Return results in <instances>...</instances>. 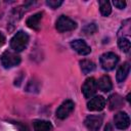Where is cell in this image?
I'll use <instances>...</instances> for the list:
<instances>
[{
	"mask_svg": "<svg viewBox=\"0 0 131 131\" xmlns=\"http://www.w3.org/2000/svg\"><path fill=\"white\" fill-rule=\"evenodd\" d=\"M29 43V35L24 31H18L10 40V46L15 52H20L26 49Z\"/></svg>",
	"mask_w": 131,
	"mask_h": 131,
	"instance_id": "obj_1",
	"label": "cell"
},
{
	"mask_svg": "<svg viewBox=\"0 0 131 131\" xmlns=\"http://www.w3.org/2000/svg\"><path fill=\"white\" fill-rule=\"evenodd\" d=\"M118 61H119L118 55L113 52L103 53L99 58L100 66L104 71H112L113 69H115Z\"/></svg>",
	"mask_w": 131,
	"mask_h": 131,
	"instance_id": "obj_2",
	"label": "cell"
},
{
	"mask_svg": "<svg viewBox=\"0 0 131 131\" xmlns=\"http://www.w3.org/2000/svg\"><path fill=\"white\" fill-rule=\"evenodd\" d=\"M20 62V56L13 51H5L1 55V64L5 69H10Z\"/></svg>",
	"mask_w": 131,
	"mask_h": 131,
	"instance_id": "obj_3",
	"label": "cell"
},
{
	"mask_svg": "<svg viewBox=\"0 0 131 131\" xmlns=\"http://www.w3.org/2000/svg\"><path fill=\"white\" fill-rule=\"evenodd\" d=\"M76 28H77L76 21H74L72 18H70L66 15H60L56 20V29L60 33L72 31Z\"/></svg>",
	"mask_w": 131,
	"mask_h": 131,
	"instance_id": "obj_4",
	"label": "cell"
},
{
	"mask_svg": "<svg viewBox=\"0 0 131 131\" xmlns=\"http://www.w3.org/2000/svg\"><path fill=\"white\" fill-rule=\"evenodd\" d=\"M97 90L96 80L92 77L87 78L82 85V93L86 98H91Z\"/></svg>",
	"mask_w": 131,
	"mask_h": 131,
	"instance_id": "obj_5",
	"label": "cell"
},
{
	"mask_svg": "<svg viewBox=\"0 0 131 131\" xmlns=\"http://www.w3.org/2000/svg\"><path fill=\"white\" fill-rule=\"evenodd\" d=\"M74 101H72L71 99H68V100H64L56 110V117L60 120H63L66 119L74 110Z\"/></svg>",
	"mask_w": 131,
	"mask_h": 131,
	"instance_id": "obj_6",
	"label": "cell"
},
{
	"mask_svg": "<svg viewBox=\"0 0 131 131\" xmlns=\"http://www.w3.org/2000/svg\"><path fill=\"white\" fill-rule=\"evenodd\" d=\"M102 119H103L102 115H91L85 119L84 123H85V126L90 131H97L101 126Z\"/></svg>",
	"mask_w": 131,
	"mask_h": 131,
	"instance_id": "obj_7",
	"label": "cell"
},
{
	"mask_svg": "<svg viewBox=\"0 0 131 131\" xmlns=\"http://www.w3.org/2000/svg\"><path fill=\"white\" fill-rule=\"evenodd\" d=\"M114 122H115V126L118 129L124 130L127 129L130 125V118L129 116L125 113V112H119L115 115L114 117Z\"/></svg>",
	"mask_w": 131,
	"mask_h": 131,
	"instance_id": "obj_8",
	"label": "cell"
},
{
	"mask_svg": "<svg viewBox=\"0 0 131 131\" xmlns=\"http://www.w3.org/2000/svg\"><path fill=\"white\" fill-rule=\"evenodd\" d=\"M71 47L79 54L81 55H87L91 52V48L87 45V43L83 40H80V39H77V40H74L71 42Z\"/></svg>",
	"mask_w": 131,
	"mask_h": 131,
	"instance_id": "obj_9",
	"label": "cell"
},
{
	"mask_svg": "<svg viewBox=\"0 0 131 131\" xmlns=\"http://www.w3.org/2000/svg\"><path fill=\"white\" fill-rule=\"evenodd\" d=\"M105 103H106V101H105L104 97L97 95V96L90 98V100L87 103V108L89 111H101L104 108Z\"/></svg>",
	"mask_w": 131,
	"mask_h": 131,
	"instance_id": "obj_10",
	"label": "cell"
},
{
	"mask_svg": "<svg viewBox=\"0 0 131 131\" xmlns=\"http://www.w3.org/2000/svg\"><path fill=\"white\" fill-rule=\"evenodd\" d=\"M42 15L43 13L42 12H37L33 15H31L30 17H28L26 24L29 28L33 29V30H39V27H40V21L42 19Z\"/></svg>",
	"mask_w": 131,
	"mask_h": 131,
	"instance_id": "obj_11",
	"label": "cell"
},
{
	"mask_svg": "<svg viewBox=\"0 0 131 131\" xmlns=\"http://www.w3.org/2000/svg\"><path fill=\"white\" fill-rule=\"evenodd\" d=\"M96 84H97V88H99V90H101L103 92H108L113 88L112 80H111V78L108 76L100 77L99 80L96 82Z\"/></svg>",
	"mask_w": 131,
	"mask_h": 131,
	"instance_id": "obj_12",
	"label": "cell"
},
{
	"mask_svg": "<svg viewBox=\"0 0 131 131\" xmlns=\"http://www.w3.org/2000/svg\"><path fill=\"white\" fill-rule=\"evenodd\" d=\"M129 72H130V63H129V62H124V63L119 68V70L117 71V76H116L117 82H119V83L123 82V81L127 78Z\"/></svg>",
	"mask_w": 131,
	"mask_h": 131,
	"instance_id": "obj_13",
	"label": "cell"
},
{
	"mask_svg": "<svg viewBox=\"0 0 131 131\" xmlns=\"http://www.w3.org/2000/svg\"><path fill=\"white\" fill-rule=\"evenodd\" d=\"M123 103H124V100L122 96H120L119 94H112L108 97V106L111 110L119 108L123 105Z\"/></svg>",
	"mask_w": 131,
	"mask_h": 131,
	"instance_id": "obj_14",
	"label": "cell"
},
{
	"mask_svg": "<svg viewBox=\"0 0 131 131\" xmlns=\"http://www.w3.org/2000/svg\"><path fill=\"white\" fill-rule=\"evenodd\" d=\"M34 131H50L52 129V125L48 121L44 120H37L33 123Z\"/></svg>",
	"mask_w": 131,
	"mask_h": 131,
	"instance_id": "obj_15",
	"label": "cell"
},
{
	"mask_svg": "<svg viewBox=\"0 0 131 131\" xmlns=\"http://www.w3.org/2000/svg\"><path fill=\"white\" fill-rule=\"evenodd\" d=\"M80 66H81V70H82L83 74H85V75L91 73L95 69V64L91 60H88V59L81 60L80 61Z\"/></svg>",
	"mask_w": 131,
	"mask_h": 131,
	"instance_id": "obj_16",
	"label": "cell"
},
{
	"mask_svg": "<svg viewBox=\"0 0 131 131\" xmlns=\"http://www.w3.org/2000/svg\"><path fill=\"white\" fill-rule=\"evenodd\" d=\"M99 10H100V13H101L103 16L110 15L111 12H112V7H111L110 2H108V1L100 0V1H99Z\"/></svg>",
	"mask_w": 131,
	"mask_h": 131,
	"instance_id": "obj_17",
	"label": "cell"
},
{
	"mask_svg": "<svg viewBox=\"0 0 131 131\" xmlns=\"http://www.w3.org/2000/svg\"><path fill=\"white\" fill-rule=\"evenodd\" d=\"M118 46L121 50H123L124 52H128L130 50L131 44L128 38H124V37H120L118 40Z\"/></svg>",
	"mask_w": 131,
	"mask_h": 131,
	"instance_id": "obj_18",
	"label": "cell"
},
{
	"mask_svg": "<svg viewBox=\"0 0 131 131\" xmlns=\"http://www.w3.org/2000/svg\"><path fill=\"white\" fill-rule=\"evenodd\" d=\"M97 26L95 25V24H88V25H86L84 28H83V33L85 34V35H93L94 33H96V31H97Z\"/></svg>",
	"mask_w": 131,
	"mask_h": 131,
	"instance_id": "obj_19",
	"label": "cell"
},
{
	"mask_svg": "<svg viewBox=\"0 0 131 131\" xmlns=\"http://www.w3.org/2000/svg\"><path fill=\"white\" fill-rule=\"evenodd\" d=\"M46 4H47L49 7L55 9V8L59 7V6L62 4V1H61V0H47V1H46Z\"/></svg>",
	"mask_w": 131,
	"mask_h": 131,
	"instance_id": "obj_20",
	"label": "cell"
},
{
	"mask_svg": "<svg viewBox=\"0 0 131 131\" xmlns=\"http://www.w3.org/2000/svg\"><path fill=\"white\" fill-rule=\"evenodd\" d=\"M113 4H114L117 8H119V9H123V8H125V6H126V2H125V1H114Z\"/></svg>",
	"mask_w": 131,
	"mask_h": 131,
	"instance_id": "obj_21",
	"label": "cell"
},
{
	"mask_svg": "<svg viewBox=\"0 0 131 131\" xmlns=\"http://www.w3.org/2000/svg\"><path fill=\"white\" fill-rule=\"evenodd\" d=\"M4 43H5V37H4V35L0 32V46L3 45Z\"/></svg>",
	"mask_w": 131,
	"mask_h": 131,
	"instance_id": "obj_22",
	"label": "cell"
},
{
	"mask_svg": "<svg viewBox=\"0 0 131 131\" xmlns=\"http://www.w3.org/2000/svg\"><path fill=\"white\" fill-rule=\"evenodd\" d=\"M104 131H113V129H112V126H111L110 124H107V125L105 126V128H104Z\"/></svg>",
	"mask_w": 131,
	"mask_h": 131,
	"instance_id": "obj_23",
	"label": "cell"
}]
</instances>
